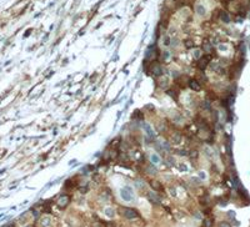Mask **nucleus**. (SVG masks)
I'll return each mask as SVG.
<instances>
[{
  "instance_id": "nucleus-1",
  "label": "nucleus",
  "mask_w": 250,
  "mask_h": 227,
  "mask_svg": "<svg viewBox=\"0 0 250 227\" xmlns=\"http://www.w3.org/2000/svg\"><path fill=\"white\" fill-rule=\"evenodd\" d=\"M121 215H123L124 217L129 218V220H134V218H138V217H139L138 211L134 210V208H130V207H123V208H121Z\"/></svg>"
},
{
  "instance_id": "nucleus-2",
  "label": "nucleus",
  "mask_w": 250,
  "mask_h": 227,
  "mask_svg": "<svg viewBox=\"0 0 250 227\" xmlns=\"http://www.w3.org/2000/svg\"><path fill=\"white\" fill-rule=\"evenodd\" d=\"M210 59H211L210 55H204L203 57H200L199 61H198V68H199L200 70H204L205 68L208 66V64H209Z\"/></svg>"
},
{
  "instance_id": "nucleus-3",
  "label": "nucleus",
  "mask_w": 250,
  "mask_h": 227,
  "mask_svg": "<svg viewBox=\"0 0 250 227\" xmlns=\"http://www.w3.org/2000/svg\"><path fill=\"white\" fill-rule=\"evenodd\" d=\"M120 195H121V197H123V200H125V201H131V199H133V195H131L130 187L123 188L121 191H120Z\"/></svg>"
},
{
  "instance_id": "nucleus-4",
  "label": "nucleus",
  "mask_w": 250,
  "mask_h": 227,
  "mask_svg": "<svg viewBox=\"0 0 250 227\" xmlns=\"http://www.w3.org/2000/svg\"><path fill=\"white\" fill-rule=\"evenodd\" d=\"M189 87L193 91H200L201 90V85H200L199 81H196V80H189Z\"/></svg>"
},
{
  "instance_id": "nucleus-5",
  "label": "nucleus",
  "mask_w": 250,
  "mask_h": 227,
  "mask_svg": "<svg viewBox=\"0 0 250 227\" xmlns=\"http://www.w3.org/2000/svg\"><path fill=\"white\" fill-rule=\"evenodd\" d=\"M148 199H149L150 202L155 203V205H159V203L161 202V201H160V197H158L156 193H153V192H149V193H148Z\"/></svg>"
},
{
  "instance_id": "nucleus-6",
  "label": "nucleus",
  "mask_w": 250,
  "mask_h": 227,
  "mask_svg": "<svg viewBox=\"0 0 250 227\" xmlns=\"http://www.w3.org/2000/svg\"><path fill=\"white\" fill-rule=\"evenodd\" d=\"M69 202H70V197L69 196H63V197H60V200L58 201V205L60 207H65Z\"/></svg>"
},
{
  "instance_id": "nucleus-7",
  "label": "nucleus",
  "mask_w": 250,
  "mask_h": 227,
  "mask_svg": "<svg viewBox=\"0 0 250 227\" xmlns=\"http://www.w3.org/2000/svg\"><path fill=\"white\" fill-rule=\"evenodd\" d=\"M144 130H145V132L148 134L149 137H154V136H155V134H154V131H153V129H151V126L149 125V124H145V125H144Z\"/></svg>"
},
{
  "instance_id": "nucleus-8",
  "label": "nucleus",
  "mask_w": 250,
  "mask_h": 227,
  "mask_svg": "<svg viewBox=\"0 0 250 227\" xmlns=\"http://www.w3.org/2000/svg\"><path fill=\"white\" fill-rule=\"evenodd\" d=\"M195 10H196V14H199L200 16H204V15H205V13H206L205 8H204L203 5H200V4H198V5L195 6Z\"/></svg>"
},
{
  "instance_id": "nucleus-9",
  "label": "nucleus",
  "mask_w": 250,
  "mask_h": 227,
  "mask_svg": "<svg viewBox=\"0 0 250 227\" xmlns=\"http://www.w3.org/2000/svg\"><path fill=\"white\" fill-rule=\"evenodd\" d=\"M153 74L155 75V76H160V75H163V69H161L159 65H155V66L153 68Z\"/></svg>"
},
{
  "instance_id": "nucleus-10",
  "label": "nucleus",
  "mask_w": 250,
  "mask_h": 227,
  "mask_svg": "<svg viewBox=\"0 0 250 227\" xmlns=\"http://www.w3.org/2000/svg\"><path fill=\"white\" fill-rule=\"evenodd\" d=\"M150 185H151V187H153L154 190H156V191H160V190H163V186H161L160 182H158V181H151Z\"/></svg>"
},
{
  "instance_id": "nucleus-11",
  "label": "nucleus",
  "mask_w": 250,
  "mask_h": 227,
  "mask_svg": "<svg viewBox=\"0 0 250 227\" xmlns=\"http://www.w3.org/2000/svg\"><path fill=\"white\" fill-rule=\"evenodd\" d=\"M50 221H51L50 217H44V218L41 220V226H43V227H48L49 223H50Z\"/></svg>"
},
{
  "instance_id": "nucleus-12",
  "label": "nucleus",
  "mask_w": 250,
  "mask_h": 227,
  "mask_svg": "<svg viewBox=\"0 0 250 227\" xmlns=\"http://www.w3.org/2000/svg\"><path fill=\"white\" fill-rule=\"evenodd\" d=\"M150 158H151V162H153V164H159V162H160V157L156 155V153H153Z\"/></svg>"
},
{
  "instance_id": "nucleus-13",
  "label": "nucleus",
  "mask_w": 250,
  "mask_h": 227,
  "mask_svg": "<svg viewBox=\"0 0 250 227\" xmlns=\"http://www.w3.org/2000/svg\"><path fill=\"white\" fill-rule=\"evenodd\" d=\"M171 140H173V142H174V144H179V142H180V140H181V136H180V134H175V135L173 136V138H171Z\"/></svg>"
},
{
  "instance_id": "nucleus-14",
  "label": "nucleus",
  "mask_w": 250,
  "mask_h": 227,
  "mask_svg": "<svg viewBox=\"0 0 250 227\" xmlns=\"http://www.w3.org/2000/svg\"><path fill=\"white\" fill-rule=\"evenodd\" d=\"M185 46H186L188 49H190V48H194V41H193L191 39H188V40H185Z\"/></svg>"
},
{
  "instance_id": "nucleus-15",
  "label": "nucleus",
  "mask_w": 250,
  "mask_h": 227,
  "mask_svg": "<svg viewBox=\"0 0 250 227\" xmlns=\"http://www.w3.org/2000/svg\"><path fill=\"white\" fill-rule=\"evenodd\" d=\"M105 212H106V216H109V217H113V216H114V210H111V208H106Z\"/></svg>"
},
{
  "instance_id": "nucleus-16",
  "label": "nucleus",
  "mask_w": 250,
  "mask_h": 227,
  "mask_svg": "<svg viewBox=\"0 0 250 227\" xmlns=\"http://www.w3.org/2000/svg\"><path fill=\"white\" fill-rule=\"evenodd\" d=\"M220 16H221V19L225 21V23H228V21H229V16H228L226 13H221V15H220Z\"/></svg>"
},
{
  "instance_id": "nucleus-17",
  "label": "nucleus",
  "mask_w": 250,
  "mask_h": 227,
  "mask_svg": "<svg viewBox=\"0 0 250 227\" xmlns=\"http://www.w3.org/2000/svg\"><path fill=\"white\" fill-rule=\"evenodd\" d=\"M200 54H201L200 50H195L194 51V57H195V59H200Z\"/></svg>"
},
{
  "instance_id": "nucleus-18",
  "label": "nucleus",
  "mask_w": 250,
  "mask_h": 227,
  "mask_svg": "<svg viewBox=\"0 0 250 227\" xmlns=\"http://www.w3.org/2000/svg\"><path fill=\"white\" fill-rule=\"evenodd\" d=\"M148 171H149L151 175H155V172H156V170H155V168H151V167H149V168H148Z\"/></svg>"
},
{
  "instance_id": "nucleus-19",
  "label": "nucleus",
  "mask_w": 250,
  "mask_h": 227,
  "mask_svg": "<svg viewBox=\"0 0 250 227\" xmlns=\"http://www.w3.org/2000/svg\"><path fill=\"white\" fill-rule=\"evenodd\" d=\"M164 42H165L164 45H166V46H168L169 44H170V39H169V38H165V39H164Z\"/></svg>"
},
{
  "instance_id": "nucleus-20",
  "label": "nucleus",
  "mask_w": 250,
  "mask_h": 227,
  "mask_svg": "<svg viewBox=\"0 0 250 227\" xmlns=\"http://www.w3.org/2000/svg\"><path fill=\"white\" fill-rule=\"evenodd\" d=\"M168 162H169V165H173L174 164V158H171V157H168Z\"/></svg>"
},
{
  "instance_id": "nucleus-21",
  "label": "nucleus",
  "mask_w": 250,
  "mask_h": 227,
  "mask_svg": "<svg viewBox=\"0 0 250 227\" xmlns=\"http://www.w3.org/2000/svg\"><path fill=\"white\" fill-rule=\"evenodd\" d=\"M163 57H164V60H166L168 57H169V53H168V51H165V53H164V56H163Z\"/></svg>"
},
{
  "instance_id": "nucleus-22",
  "label": "nucleus",
  "mask_w": 250,
  "mask_h": 227,
  "mask_svg": "<svg viewBox=\"0 0 250 227\" xmlns=\"http://www.w3.org/2000/svg\"><path fill=\"white\" fill-rule=\"evenodd\" d=\"M3 227H14V225L13 223H8V225H4Z\"/></svg>"
}]
</instances>
